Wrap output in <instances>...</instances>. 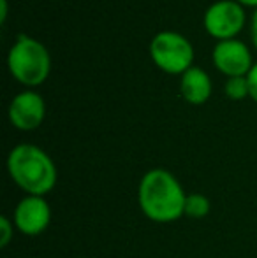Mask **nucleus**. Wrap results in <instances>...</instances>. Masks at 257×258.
<instances>
[{"instance_id": "f257e3e1", "label": "nucleus", "mask_w": 257, "mask_h": 258, "mask_svg": "<svg viewBox=\"0 0 257 258\" xmlns=\"http://www.w3.org/2000/svg\"><path fill=\"white\" fill-rule=\"evenodd\" d=\"M187 194L182 183L168 169H150L137 186V204L148 220L173 223L185 216Z\"/></svg>"}, {"instance_id": "f03ea898", "label": "nucleus", "mask_w": 257, "mask_h": 258, "mask_svg": "<svg viewBox=\"0 0 257 258\" xmlns=\"http://www.w3.org/2000/svg\"><path fill=\"white\" fill-rule=\"evenodd\" d=\"M7 172L27 195L46 197L59 181L53 158L35 144L21 143L7 155Z\"/></svg>"}, {"instance_id": "7ed1b4c3", "label": "nucleus", "mask_w": 257, "mask_h": 258, "mask_svg": "<svg viewBox=\"0 0 257 258\" xmlns=\"http://www.w3.org/2000/svg\"><path fill=\"white\" fill-rule=\"evenodd\" d=\"M7 69L28 90L41 86L52 72V54L41 41L20 35L7 54Z\"/></svg>"}, {"instance_id": "20e7f679", "label": "nucleus", "mask_w": 257, "mask_h": 258, "mask_svg": "<svg viewBox=\"0 0 257 258\" xmlns=\"http://www.w3.org/2000/svg\"><path fill=\"white\" fill-rule=\"evenodd\" d=\"M155 67L171 76H182L194 67V46L180 32L162 30L153 35L148 46Z\"/></svg>"}, {"instance_id": "39448f33", "label": "nucleus", "mask_w": 257, "mask_h": 258, "mask_svg": "<svg viewBox=\"0 0 257 258\" xmlns=\"http://www.w3.org/2000/svg\"><path fill=\"white\" fill-rule=\"evenodd\" d=\"M245 21V7L236 0H217L202 16L206 34L217 39V42L236 39V35L243 30Z\"/></svg>"}, {"instance_id": "423d86ee", "label": "nucleus", "mask_w": 257, "mask_h": 258, "mask_svg": "<svg viewBox=\"0 0 257 258\" xmlns=\"http://www.w3.org/2000/svg\"><path fill=\"white\" fill-rule=\"evenodd\" d=\"M13 221L20 234L35 237L41 235L52 223V207L44 197L25 195L14 209Z\"/></svg>"}, {"instance_id": "0eeeda50", "label": "nucleus", "mask_w": 257, "mask_h": 258, "mask_svg": "<svg viewBox=\"0 0 257 258\" xmlns=\"http://www.w3.org/2000/svg\"><path fill=\"white\" fill-rule=\"evenodd\" d=\"M212 60L217 71L226 78L248 76L250 69L254 67L250 49L245 42L238 41V39L217 42L212 53Z\"/></svg>"}, {"instance_id": "6e6552de", "label": "nucleus", "mask_w": 257, "mask_h": 258, "mask_svg": "<svg viewBox=\"0 0 257 258\" xmlns=\"http://www.w3.org/2000/svg\"><path fill=\"white\" fill-rule=\"evenodd\" d=\"M7 116L14 128L21 132H32L39 128L46 118V102L37 92L25 90L18 93L9 104Z\"/></svg>"}, {"instance_id": "1a4fd4ad", "label": "nucleus", "mask_w": 257, "mask_h": 258, "mask_svg": "<svg viewBox=\"0 0 257 258\" xmlns=\"http://www.w3.org/2000/svg\"><path fill=\"white\" fill-rule=\"evenodd\" d=\"M212 78L208 72L201 67H190L185 74L180 78V93L182 97L192 105H202L212 97Z\"/></svg>"}, {"instance_id": "9d476101", "label": "nucleus", "mask_w": 257, "mask_h": 258, "mask_svg": "<svg viewBox=\"0 0 257 258\" xmlns=\"http://www.w3.org/2000/svg\"><path fill=\"white\" fill-rule=\"evenodd\" d=\"M212 211V202L204 194H189L185 201V216L192 220H202Z\"/></svg>"}, {"instance_id": "9b49d317", "label": "nucleus", "mask_w": 257, "mask_h": 258, "mask_svg": "<svg viewBox=\"0 0 257 258\" xmlns=\"http://www.w3.org/2000/svg\"><path fill=\"white\" fill-rule=\"evenodd\" d=\"M224 93L227 99L240 102L250 97V86H248L247 76H240V78H227L226 85H224Z\"/></svg>"}, {"instance_id": "f8f14e48", "label": "nucleus", "mask_w": 257, "mask_h": 258, "mask_svg": "<svg viewBox=\"0 0 257 258\" xmlns=\"http://www.w3.org/2000/svg\"><path fill=\"white\" fill-rule=\"evenodd\" d=\"M14 221H11L6 214L0 216V248H7L14 235Z\"/></svg>"}, {"instance_id": "ddd939ff", "label": "nucleus", "mask_w": 257, "mask_h": 258, "mask_svg": "<svg viewBox=\"0 0 257 258\" xmlns=\"http://www.w3.org/2000/svg\"><path fill=\"white\" fill-rule=\"evenodd\" d=\"M247 79H248V86H250V99L257 104V61L254 63V67L250 69Z\"/></svg>"}, {"instance_id": "4468645a", "label": "nucleus", "mask_w": 257, "mask_h": 258, "mask_svg": "<svg viewBox=\"0 0 257 258\" xmlns=\"http://www.w3.org/2000/svg\"><path fill=\"white\" fill-rule=\"evenodd\" d=\"M250 34H252V41H254V46L257 49V9L252 14V23H250Z\"/></svg>"}, {"instance_id": "2eb2a0df", "label": "nucleus", "mask_w": 257, "mask_h": 258, "mask_svg": "<svg viewBox=\"0 0 257 258\" xmlns=\"http://www.w3.org/2000/svg\"><path fill=\"white\" fill-rule=\"evenodd\" d=\"M7 13H9L7 0H0V23H6L7 21Z\"/></svg>"}, {"instance_id": "dca6fc26", "label": "nucleus", "mask_w": 257, "mask_h": 258, "mask_svg": "<svg viewBox=\"0 0 257 258\" xmlns=\"http://www.w3.org/2000/svg\"><path fill=\"white\" fill-rule=\"evenodd\" d=\"M238 4H241L243 7H254L257 9V0H236Z\"/></svg>"}]
</instances>
